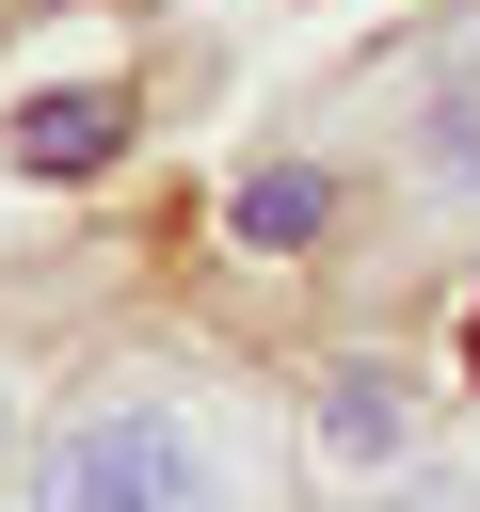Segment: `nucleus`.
<instances>
[{"instance_id": "f257e3e1", "label": "nucleus", "mask_w": 480, "mask_h": 512, "mask_svg": "<svg viewBox=\"0 0 480 512\" xmlns=\"http://www.w3.org/2000/svg\"><path fill=\"white\" fill-rule=\"evenodd\" d=\"M0 512H320L288 368L208 320H112L48 368Z\"/></svg>"}, {"instance_id": "f03ea898", "label": "nucleus", "mask_w": 480, "mask_h": 512, "mask_svg": "<svg viewBox=\"0 0 480 512\" xmlns=\"http://www.w3.org/2000/svg\"><path fill=\"white\" fill-rule=\"evenodd\" d=\"M288 416H304V480H320V496H352V480L416 464L464 400H448L400 336H336V352H304V368H288Z\"/></svg>"}, {"instance_id": "7ed1b4c3", "label": "nucleus", "mask_w": 480, "mask_h": 512, "mask_svg": "<svg viewBox=\"0 0 480 512\" xmlns=\"http://www.w3.org/2000/svg\"><path fill=\"white\" fill-rule=\"evenodd\" d=\"M128 128H144V96H128V80H32V96L0 112V160H16V176H48V192H80V176H112V160H128Z\"/></svg>"}, {"instance_id": "20e7f679", "label": "nucleus", "mask_w": 480, "mask_h": 512, "mask_svg": "<svg viewBox=\"0 0 480 512\" xmlns=\"http://www.w3.org/2000/svg\"><path fill=\"white\" fill-rule=\"evenodd\" d=\"M352 224V176L336 160H256L240 192H224V240L240 256H304V240H336Z\"/></svg>"}, {"instance_id": "39448f33", "label": "nucleus", "mask_w": 480, "mask_h": 512, "mask_svg": "<svg viewBox=\"0 0 480 512\" xmlns=\"http://www.w3.org/2000/svg\"><path fill=\"white\" fill-rule=\"evenodd\" d=\"M320 512H480V400H464L416 464H384V480H352V496H320Z\"/></svg>"}, {"instance_id": "423d86ee", "label": "nucleus", "mask_w": 480, "mask_h": 512, "mask_svg": "<svg viewBox=\"0 0 480 512\" xmlns=\"http://www.w3.org/2000/svg\"><path fill=\"white\" fill-rule=\"evenodd\" d=\"M400 192H416V208H480V80L432 96V128L400 144Z\"/></svg>"}, {"instance_id": "0eeeda50", "label": "nucleus", "mask_w": 480, "mask_h": 512, "mask_svg": "<svg viewBox=\"0 0 480 512\" xmlns=\"http://www.w3.org/2000/svg\"><path fill=\"white\" fill-rule=\"evenodd\" d=\"M464 304H480V256H464Z\"/></svg>"}]
</instances>
